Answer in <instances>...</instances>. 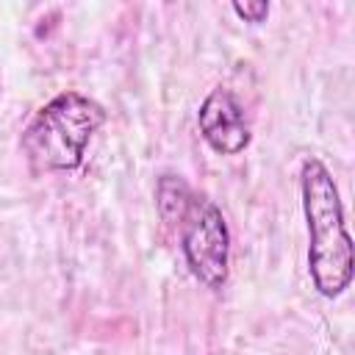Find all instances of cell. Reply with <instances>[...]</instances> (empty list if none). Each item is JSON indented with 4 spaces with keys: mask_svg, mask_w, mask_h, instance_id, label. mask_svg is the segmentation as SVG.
I'll use <instances>...</instances> for the list:
<instances>
[{
    "mask_svg": "<svg viewBox=\"0 0 355 355\" xmlns=\"http://www.w3.org/2000/svg\"><path fill=\"white\" fill-rule=\"evenodd\" d=\"M200 136L219 155H239L250 144V128L244 119V108L230 89H211L197 111Z\"/></svg>",
    "mask_w": 355,
    "mask_h": 355,
    "instance_id": "4",
    "label": "cell"
},
{
    "mask_svg": "<svg viewBox=\"0 0 355 355\" xmlns=\"http://www.w3.org/2000/svg\"><path fill=\"white\" fill-rule=\"evenodd\" d=\"M300 197L308 225V272L324 300L341 297L352 283V239L344 222V205L330 169L316 158L300 166Z\"/></svg>",
    "mask_w": 355,
    "mask_h": 355,
    "instance_id": "1",
    "label": "cell"
},
{
    "mask_svg": "<svg viewBox=\"0 0 355 355\" xmlns=\"http://www.w3.org/2000/svg\"><path fill=\"white\" fill-rule=\"evenodd\" d=\"M233 11L244 22H263L269 17V3H263V0H258V3H233Z\"/></svg>",
    "mask_w": 355,
    "mask_h": 355,
    "instance_id": "6",
    "label": "cell"
},
{
    "mask_svg": "<svg viewBox=\"0 0 355 355\" xmlns=\"http://www.w3.org/2000/svg\"><path fill=\"white\" fill-rule=\"evenodd\" d=\"M178 230L189 272L205 288H222L230 272V230L219 205L205 194H194Z\"/></svg>",
    "mask_w": 355,
    "mask_h": 355,
    "instance_id": "3",
    "label": "cell"
},
{
    "mask_svg": "<svg viewBox=\"0 0 355 355\" xmlns=\"http://www.w3.org/2000/svg\"><path fill=\"white\" fill-rule=\"evenodd\" d=\"M191 197H194V191L189 189V183L180 175H169L166 172L155 183V208H158V216L166 225H172V227L180 225V219H183Z\"/></svg>",
    "mask_w": 355,
    "mask_h": 355,
    "instance_id": "5",
    "label": "cell"
},
{
    "mask_svg": "<svg viewBox=\"0 0 355 355\" xmlns=\"http://www.w3.org/2000/svg\"><path fill=\"white\" fill-rule=\"evenodd\" d=\"M105 122L97 100L80 92H61L47 100L22 133V155L33 172H69L83 164L92 136Z\"/></svg>",
    "mask_w": 355,
    "mask_h": 355,
    "instance_id": "2",
    "label": "cell"
}]
</instances>
